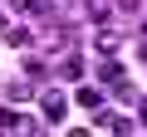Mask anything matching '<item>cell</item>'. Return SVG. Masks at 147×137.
I'll return each instance as SVG.
<instances>
[{"instance_id": "cell-8", "label": "cell", "mask_w": 147, "mask_h": 137, "mask_svg": "<svg viewBox=\"0 0 147 137\" xmlns=\"http://www.w3.org/2000/svg\"><path fill=\"white\" fill-rule=\"evenodd\" d=\"M79 74H84V59H64L59 64V79H79Z\"/></svg>"}, {"instance_id": "cell-1", "label": "cell", "mask_w": 147, "mask_h": 137, "mask_svg": "<svg viewBox=\"0 0 147 137\" xmlns=\"http://www.w3.org/2000/svg\"><path fill=\"white\" fill-rule=\"evenodd\" d=\"M39 113H44V118H49V127H54V122L69 113V98H64V93H44V98H39Z\"/></svg>"}, {"instance_id": "cell-9", "label": "cell", "mask_w": 147, "mask_h": 137, "mask_svg": "<svg viewBox=\"0 0 147 137\" xmlns=\"http://www.w3.org/2000/svg\"><path fill=\"white\" fill-rule=\"evenodd\" d=\"M5 39H10V49H25L30 44V30H5Z\"/></svg>"}, {"instance_id": "cell-7", "label": "cell", "mask_w": 147, "mask_h": 137, "mask_svg": "<svg viewBox=\"0 0 147 137\" xmlns=\"http://www.w3.org/2000/svg\"><path fill=\"white\" fill-rule=\"evenodd\" d=\"M30 93H34V88H30V83H25V79H20V83H10V88H5V98H10V103H25V98H30Z\"/></svg>"}, {"instance_id": "cell-5", "label": "cell", "mask_w": 147, "mask_h": 137, "mask_svg": "<svg viewBox=\"0 0 147 137\" xmlns=\"http://www.w3.org/2000/svg\"><path fill=\"white\" fill-rule=\"evenodd\" d=\"M98 79H103V83H118V79H123V64L103 59V64H98Z\"/></svg>"}, {"instance_id": "cell-10", "label": "cell", "mask_w": 147, "mask_h": 137, "mask_svg": "<svg viewBox=\"0 0 147 137\" xmlns=\"http://www.w3.org/2000/svg\"><path fill=\"white\" fill-rule=\"evenodd\" d=\"M142 127H147V103H142Z\"/></svg>"}, {"instance_id": "cell-12", "label": "cell", "mask_w": 147, "mask_h": 137, "mask_svg": "<svg viewBox=\"0 0 147 137\" xmlns=\"http://www.w3.org/2000/svg\"><path fill=\"white\" fill-rule=\"evenodd\" d=\"M142 59H147V49H142Z\"/></svg>"}, {"instance_id": "cell-11", "label": "cell", "mask_w": 147, "mask_h": 137, "mask_svg": "<svg viewBox=\"0 0 147 137\" xmlns=\"http://www.w3.org/2000/svg\"><path fill=\"white\" fill-rule=\"evenodd\" d=\"M0 34H5V15H0Z\"/></svg>"}, {"instance_id": "cell-3", "label": "cell", "mask_w": 147, "mask_h": 137, "mask_svg": "<svg viewBox=\"0 0 147 137\" xmlns=\"http://www.w3.org/2000/svg\"><path fill=\"white\" fill-rule=\"evenodd\" d=\"M20 127H25V118L15 108H0V132H20Z\"/></svg>"}, {"instance_id": "cell-6", "label": "cell", "mask_w": 147, "mask_h": 137, "mask_svg": "<svg viewBox=\"0 0 147 137\" xmlns=\"http://www.w3.org/2000/svg\"><path fill=\"white\" fill-rule=\"evenodd\" d=\"M93 44H98V54H118V34H113V30H98Z\"/></svg>"}, {"instance_id": "cell-2", "label": "cell", "mask_w": 147, "mask_h": 137, "mask_svg": "<svg viewBox=\"0 0 147 137\" xmlns=\"http://www.w3.org/2000/svg\"><path fill=\"white\" fill-rule=\"evenodd\" d=\"M98 127H103V132H132V118H123V113H98Z\"/></svg>"}, {"instance_id": "cell-4", "label": "cell", "mask_w": 147, "mask_h": 137, "mask_svg": "<svg viewBox=\"0 0 147 137\" xmlns=\"http://www.w3.org/2000/svg\"><path fill=\"white\" fill-rule=\"evenodd\" d=\"M74 103H79V108H98V103H103V93H98V88H88V83H84V88H79V93H74Z\"/></svg>"}]
</instances>
